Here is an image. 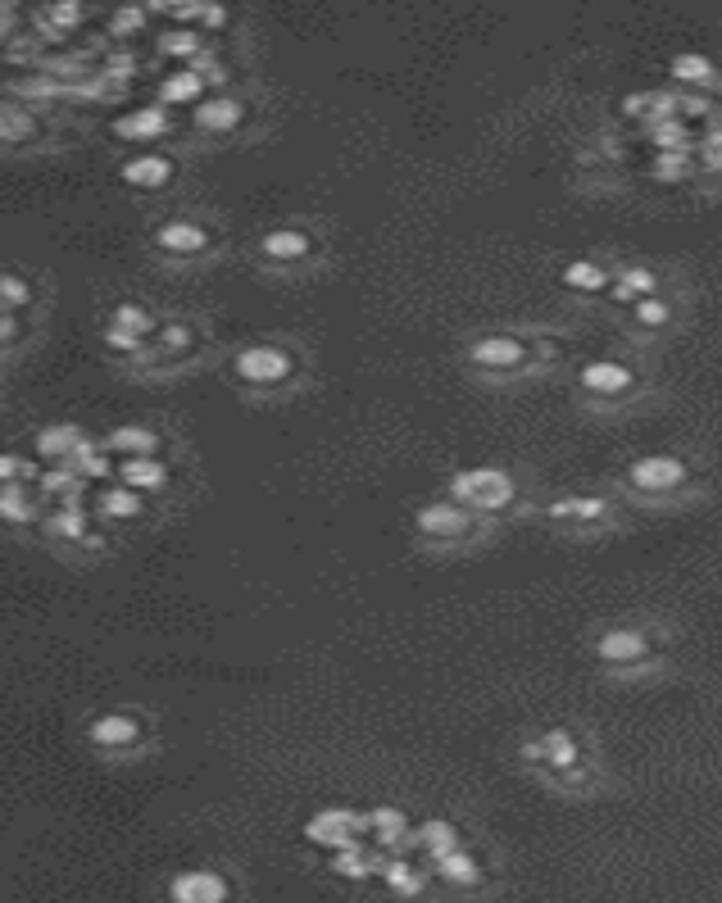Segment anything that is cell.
<instances>
[{
	"instance_id": "1",
	"label": "cell",
	"mask_w": 722,
	"mask_h": 903,
	"mask_svg": "<svg viewBox=\"0 0 722 903\" xmlns=\"http://www.w3.org/2000/svg\"><path fill=\"white\" fill-rule=\"evenodd\" d=\"M450 500L463 508H504L514 500V477L500 468H463L450 477Z\"/></svg>"
},
{
	"instance_id": "2",
	"label": "cell",
	"mask_w": 722,
	"mask_h": 903,
	"mask_svg": "<svg viewBox=\"0 0 722 903\" xmlns=\"http://www.w3.org/2000/svg\"><path fill=\"white\" fill-rule=\"evenodd\" d=\"M368 831H373V822H368V812H359V808H323V812H314L305 822V840L318 844V849H332V853L355 844V840H364Z\"/></svg>"
},
{
	"instance_id": "3",
	"label": "cell",
	"mask_w": 722,
	"mask_h": 903,
	"mask_svg": "<svg viewBox=\"0 0 722 903\" xmlns=\"http://www.w3.org/2000/svg\"><path fill=\"white\" fill-rule=\"evenodd\" d=\"M87 745L96 754H133L142 741H146V722L137 713H123V708H109V713H96L87 722Z\"/></svg>"
},
{
	"instance_id": "4",
	"label": "cell",
	"mask_w": 722,
	"mask_h": 903,
	"mask_svg": "<svg viewBox=\"0 0 722 903\" xmlns=\"http://www.w3.org/2000/svg\"><path fill=\"white\" fill-rule=\"evenodd\" d=\"M232 372L245 386H278V381H286L295 372V359L286 350H278V346H245L232 359Z\"/></svg>"
},
{
	"instance_id": "5",
	"label": "cell",
	"mask_w": 722,
	"mask_h": 903,
	"mask_svg": "<svg viewBox=\"0 0 722 903\" xmlns=\"http://www.w3.org/2000/svg\"><path fill=\"white\" fill-rule=\"evenodd\" d=\"M627 482L641 495H668V491H677L687 482V463L672 459V454H646V459H636L627 468Z\"/></svg>"
},
{
	"instance_id": "6",
	"label": "cell",
	"mask_w": 722,
	"mask_h": 903,
	"mask_svg": "<svg viewBox=\"0 0 722 903\" xmlns=\"http://www.w3.org/2000/svg\"><path fill=\"white\" fill-rule=\"evenodd\" d=\"M414 527L422 536H437V540H459V536L473 532V513L454 500H437V504H422L414 513Z\"/></svg>"
},
{
	"instance_id": "7",
	"label": "cell",
	"mask_w": 722,
	"mask_h": 903,
	"mask_svg": "<svg viewBox=\"0 0 722 903\" xmlns=\"http://www.w3.org/2000/svg\"><path fill=\"white\" fill-rule=\"evenodd\" d=\"M41 491H32V482H6L0 486V523L6 527H36L41 523Z\"/></svg>"
},
{
	"instance_id": "8",
	"label": "cell",
	"mask_w": 722,
	"mask_h": 903,
	"mask_svg": "<svg viewBox=\"0 0 722 903\" xmlns=\"http://www.w3.org/2000/svg\"><path fill=\"white\" fill-rule=\"evenodd\" d=\"M155 245L164 254H174V260H196V254L209 250V232L200 223H191V219H168V223L155 228Z\"/></svg>"
},
{
	"instance_id": "9",
	"label": "cell",
	"mask_w": 722,
	"mask_h": 903,
	"mask_svg": "<svg viewBox=\"0 0 722 903\" xmlns=\"http://www.w3.org/2000/svg\"><path fill=\"white\" fill-rule=\"evenodd\" d=\"M174 159L168 155H155V150H146V155H133L123 168H118V178L133 187V191H164L168 182H174Z\"/></svg>"
},
{
	"instance_id": "10",
	"label": "cell",
	"mask_w": 722,
	"mask_h": 903,
	"mask_svg": "<svg viewBox=\"0 0 722 903\" xmlns=\"http://www.w3.org/2000/svg\"><path fill=\"white\" fill-rule=\"evenodd\" d=\"M646 654H650V640L641 631H631V627H614L596 644V659L609 663V668H636V663H646Z\"/></svg>"
},
{
	"instance_id": "11",
	"label": "cell",
	"mask_w": 722,
	"mask_h": 903,
	"mask_svg": "<svg viewBox=\"0 0 722 903\" xmlns=\"http://www.w3.org/2000/svg\"><path fill=\"white\" fill-rule=\"evenodd\" d=\"M168 899L174 903H223L228 899V881L209 868H196V872H178L168 881Z\"/></svg>"
},
{
	"instance_id": "12",
	"label": "cell",
	"mask_w": 722,
	"mask_h": 903,
	"mask_svg": "<svg viewBox=\"0 0 722 903\" xmlns=\"http://www.w3.org/2000/svg\"><path fill=\"white\" fill-rule=\"evenodd\" d=\"M469 359L478 368H486V372H514V368L527 364V350H523V340H514V336H482V340H473Z\"/></svg>"
},
{
	"instance_id": "13",
	"label": "cell",
	"mask_w": 722,
	"mask_h": 903,
	"mask_svg": "<svg viewBox=\"0 0 722 903\" xmlns=\"http://www.w3.org/2000/svg\"><path fill=\"white\" fill-rule=\"evenodd\" d=\"M82 441H87V432H82L77 422H46V427H36L32 450H36V459H46V463H64Z\"/></svg>"
},
{
	"instance_id": "14",
	"label": "cell",
	"mask_w": 722,
	"mask_h": 903,
	"mask_svg": "<svg viewBox=\"0 0 722 903\" xmlns=\"http://www.w3.org/2000/svg\"><path fill=\"white\" fill-rule=\"evenodd\" d=\"M118 482L123 486H133V491H142V495H150V491H164L168 486V463L159 459V454H133V459H118Z\"/></svg>"
},
{
	"instance_id": "15",
	"label": "cell",
	"mask_w": 722,
	"mask_h": 903,
	"mask_svg": "<svg viewBox=\"0 0 722 903\" xmlns=\"http://www.w3.org/2000/svg\"><path fill=\"white\" fill-rule=\"evenodd\" d=\"M168 133V114L159 105H146V109H127L114 118V137L118 141H155Z\"/></svg>"
},
{
	"instance_id": "16",
	"label": "cell",
	"mask_w": 722,
	"mask_h": 903,
	"mask_svg": "<svg viewBox=\"0 0 722 903\" xmlns=\"http://www.w3.org/2000/svg\"><path fill=\"white\" fill-rule=\"evenodd\" d=\"M114 459H133V454H159V432L142 422H118L114 432L101 441Z\"/></svg>"
},
{
	"instance_id": "17",
	"label": "cell",
	"mask_w": 722,
	"mask_h": 903,
	"mask_svg": "<svg viewBox=\"0 0 722 903\" xmlns=\"http://www.w3.org/2000/svg\"><path fill=\"white\" fill-rule=\"evenodd\" d=\"M245 118V105L232 101V96H214V101H200L191 109V123L200 127V133H232V127Z\"/></svg>"
},
{
	"instance_id": "18",
	"label": "cell",
	"mask_w": 722,
	"mask_h": 903,
	"mask_svg": "<svg viewBox=\"0 0 722 903\" xmlns=\"http://www.w3.org/2000/svg\"><path fill=\"white\" fill-rule=\"evenodd\" d=\"M41 523H46L51 536L73 540V545H82V540L92 536V513L82 508V504H55L51 513H41Z\"/></svg>"
},
{
	"instance_id": "19",
	"label": "cell",
	"mask_w": 722,
	"mask_h": 903,
	"mask_svg": "<svg viewBox=\"0 0 722 903\" xmlns=\"http://www.w3.org/2000/svg\"><path fill=\"white\" fill-rule=\"evenodd\" d=\"M96 508H101V518H109V523H133V518H142L146 500H142V491L114 482V486H101Z\"/></svg>"
},
{
	"instance_id": "20",
	"label": "cell",
	"mask_w": 722,
	"mask_h": 903,
	"mask_svg": "<svg viewBox=\"0 0 722 903\" xmlns=\"http://www.w3.org/2000/svg\"><path fill=\"white\" fill-rule=\"evenodd\" d=\"M536 745H541V763H545V767H555V771H573V767L582 763V754H577V741H573V731H564V726L545 731V736H541Z\"/></svg>"
},
{
	"instance_id": "21",
	"label": "cell",
	"mask_w": 722,
	"mask_h": 903,
	"mask_svg": "<svg viewBox=\"0 0 722 903\" xmlns=\"http://www.w3.org/2000/svg\"><path fill=\"white\" fill-rule=\"evenodd\" d=\"M77 23H82V0H51V6L36 14L41 41H60V36L73 32Z\"/></svg>"
},
{
	"instance_id": "22",
	"label": "cell",
	"mask_w": 722,
	"mask_h": 903,
	"mask_svg": "<svg viewBox=\"0 0 722 903\" xmlns=\"http://www.w3.org/2000/svg\"><path fill=\"white\" fill-rule=\"evenodd\" d=\"M260 250H264V260H273V264H295V260H305V254H310V237L295 232V228H278V232H269L260 241Z\"/></svg>"
},
{
	"instance_id": "23",
	"label": "cell",
	"mask_w": 722,
	"mask_h": 903,
	"mask_svg": "<svg viewBox=\"0 0 722 903\" xmlns=\"http://www.w3.org/2000/svg\"><path fill=\"white\" fill-rule=\"evenodd\" d=\"M582 386H586V391H596V396H618V391H627V386H631V372L622 364L600 359V364L582 368Z\"/></svg>"
},
{
	"instance_id": "24",
	"label": "cell",
	"mask_w": 722,
	"mask_h": 903,
	"mask_svg": "<svg viewBox=\"0 0 722 903\" xmlns=\"http://www.w3.org/2000/svg\"><path fill=\"white\" fill-rule=\"evenodd\" d=\"M332 863H336V872H342V876L359 881V876H373V872L381 868V853H373L368 840H355V844H346V849H336Z\"/></svg>"
},
{
	"instance_id": "25",
	"label": "cell",
	"mask_w": 722,
	"mask_h": 903,
	"mask_svg": "<svg viewBox=\"0 0 722 903\" xmlns=\"http://www.w3.org/2000/svg\"><path fill=\"white\" fill-rule=\"evenodd\" d=\"M605 508H609V504L596 500V495H573V500H555L545 513H550L555 523H600Z\"/></svg>"
},
{
	"instance_id": "26",
	"label": "cell",
	"mask_w": 722,
	"mask_h": 903,
	"mask_svg": "<svg viewBox=\"0 0 722 903\" xmlns=\"http://www.w3.org/2000/svg\"><path fill=\"white\" fill-rule=\"evenodd\" d=\"M432 863H437V876L450 881V885H478V881H482L478 858H473V853H463V849H450V853L432 858Z\"/></svg>"
},
{
	"instance_id": "27",
	"label": "cell",
	"mask_w": 722,
	"mask_h": 903,
	"mask_svg": "<svg viewBox=\"0 0 722 903\" xmlns=\"http://www.w3.org/2000/svg\"><path fill=\"white\" fill-rule=\"evenodd\" d=\"M109 327H118V332H133V336H142V340H150L155 336V314L146 309V305H133V300H123V305H114L109 309V318H105Z\"/></svg>"
},
{
	"instance_id": "28",
	"label": "cell",
	"mask_w": 722,
	"mask_h": 903,
	"mask_svg": "<svg viewBox=\"0 0 722 903\" xmlns=\"http://www.w3.org/2000/svg\"><path fill=\"white\" fill-rule=\"evenodd\" d=\"M205 92V77L196 69H182V73H168L164 87H159V101L164 105H196Z\"/></svg>"
},
{
	"instance_id": "29",
	"label": "cell",
	"mask_w": 722,
	"mask_h": 903,
	"mask_svg": "<svg viewBox=\"0 0 722 903\" xmlns=\"http://www.w3.org/2000/svg\"><path fill=\"white\" fill-rule=\"evenodd\" d=\"M36 137V114L23 105H0V141L6 146H23Z\"/></svg>"
},
{
	"instance_id": "30",
	"label": "cell",
	"mask_w": 722,
	"mask_h": 903,
	"mask_svg": "<svg viewBox=\"0 0 722 903\" xmlns=\"http://www.w3.org/2000/svg\"><path fill=\"white\" fill-rule=\"evenodd\" d=\"M377 876L387 881V890H396V894H418V890H422V872H418V868L409 863V858H400V853L381 858Z\"/></svg>"
},
{
	"instance_id": "31",
	"label": "cell",
	"mask_w": 722,
	"mask_h": 903,
	"mask_svg": "<svg viewBox=\"0 0 722 903\" xmlns=\"http://www.w3.org/2000/svg\"><path fill=\"white\" fill-rule=\"evenodd\" d=\"M672 77L682 82V87H713V60H704V55H677L672 60Z\"/></svg>"
},
{
	"instance_id": "32",
	"label": "cell",
	"mask_w": 722,
	"mask_h": 903,
	"mask_svg": "<svg viewBox=\"0 0 722 903\" xmlns=\"http://www.w3.org/2000/svg\"><path fill=\"white\" fill-rule=\"evenodd\" d=\"M36 300L32 282L19 277V273H0V309H10V314H23L28 305Z\"/></svg>"
},
{
	"instance_id": "33",
	"label": "cell",
	"mask_w": 722,
	"mask_h": 903,
	"mask_svg": "<svg viewBox=\"0 0 722 903\" xmlns=\"http://www.w3.org/2000/svg\"><path fill=\"white\" fill-rule=\"evenodd\" d=\"M191 340H196V332H191L187 323H159V327H155V350L168 355V359H174V355H187V350H191Z\"/></svg>"
},
{
	"instance_id": "34",
	"label": "cell",
	"mask_w": 722,
	"mask_h": 903,
	"mask_svg": "<svg viewBox=\"0 0 722 903\" xmlns=\"http://www.w3.org/2000/svg\"><path fill=\"white\" fill-rule=\"evenodd\" d=\"M650 141H655L659 150H691V133H687V123L677 118V114L650 123Z\"/></svg>"
},
{
	"instance_id": "35",
	"label": "cell",
	"mask_w": 722,
	"mask_h": 903,
	"mask_svg": "<svg viewBox=\"0 0 722 903\" xmlns=\"http://www.w3.org/2000/svg\"><path fill=\"white\" fill-rule=\"evenodd\" d=\"M414 836H418V844H422V849H428L432 858H441V853L459 849V831H454L450 822H422V827H418Z\"/></svg>"
},
{
	"instance_id": "36",
	"label": "cell",
	"mask_w": 722,
	"mask_h": 903,
	"mask_svg": "<svg viewBox=\"0 0 722 903\" xmlns=\"http://www.w3.org/2000/svg\"><path fill=\"white\" fill-rule=\"evenodd\" d=\"M159 51H164V55H174V60H187V64H191V60L200 55V36H196V32H187V28H174V32H164V36H159Z\"/></svg>"
},
{
	"instance_id": "37",
	"label": "cell",
	"mask_w": 722,
	"mask_h": 903,
	"mask_svg": "<svg viewBox=\"0 0 722 903\" xmlns=\"http://www.w3.org/2000/svg\"><path fill=\"white\" fill-rule=\"evenodd\" d=\"M564 282H568L573 291H605V286H609L605 269H600V264H586V260L568 264V269H564Z\"/></svg>"
},
{
	"instance_id": "38",
	"label": "cell",
	"mask_w": 722,
	"mask_h": 903,
	"mask_svg": "<svg viewBox=\"0 0 722 903\" xmlns=\"http://www.w3.org/2000/svg\"><path fill=\"white\" fill-rule=\"evenodd\" d=\"M641 295H655V273L650 269H627L614 286V300H641Z\"/></svg>"
},
{
	"instance_id": "39",
	"label": "cell",
	"mask_w": 722,
	"mask_h": 903,
	"mask_svg": "<svg viewBox=\"0 0 722 903\" xmlns=\"http://www.w3.org/2000/svg\"><path fill=\"white\" fill-rule=\"evenodd\" d=\"M36 477H41V468L32 459L0 450V486H6V482H36Z\"/></svg>"
},
{
	"instance_id": "40",
	"label": "cell",
	"mask_w": 722,
	"mask_h": 903,
	"mask_svg": "<svg viewBox=\"0 0 722 903\" xmlns=\"http://www.w3.org/2000/svg\"><path fill=\"white\" fill-rule=\"evenodd\" d=\"M687 174H691V150H663L655 159V178H663V182H677Z\"/></svg>"
},
{
	"instance_id": "41",
	"label": "cell",
	"mask_w": 722,
	"mask_h": 903,
	"mask_svg": "<svg viewBox=\"0 0 722 903\" xmlns=\"http://www.w3.org/2000/svg\"><path fill=\"white\" fill-rule=\"evenodd\" d=\"M146 28V10L142 6H118L114 19H109V32L114 36H137Z\"/></svg>"
},
{
	"instance_id": "42",
	"label": "cell",
	"mask_w": 722,
	"mask_h": 903,
	"mask_svg": "<svg viewBox=\"0 0 722 903\" xmlns=\"http://www.w3.org/2000/svg\"><path fill=\"white\" fill-rule=\"evenodd\" d=\"M668 314H672V309L663 305L659 295H641V305H636V323H641V327H663Z\"/></svg>"
},
{
	"instance_id": "43",
	"label": "cell",
	"mask_w": 722,
	"mask_h": 903,
	"mask_svg": "<svg viewBox=\"0 0 722 903\" xmlns=\"http://www.w3.org/2000/svg\"><path fill=\"white\" fill-rule=\"evenodd\" d=\"M101 340H105L109 350H118V355H142V346H146L142 336H133V332H118V327H109V323H105Z\"/></svg>"
},
{
	"instance_id": "44",
	"label": "cell",
	"mask_w": 722,
	"mask_h": 903,
	"mask_svg": "<svg viewBox=\"0 0 722 903\" xmlns=\"http://www.w3.org/2000/svg\"><path fill=\"white\" fill-rule=\"evenodd\" d=\"M150 10H159V14H168V19H187V23H196L200 0H150Z\"/></svg>"
},
{
	"instance_id": "45",
	"label": "cell",
	"mask_w": 722,
	"mask_h": 903,
	"mask_svg": "<svg viewBox=\"0 0 722 903\" xmlns=\"http://www.w3.org/2000/svg\"><path fill=\"white\" fill-rule=\"evenodd\" d=\"M19 336H23V323H19V314L0 309V346H14Z\"/></svg>"
},
{
	"instance_id": "46",
	"label": "cell",
	"mask_w": 722,
	"mask_h": 903,
	"mask_svg": "<svg viewBox=\"0 0 722 903\" xmlns=\"http://www.w3.org/2000/svg\"><path fill=\"white\" fill-rule=\"evenodd\" d=\"M228 14H223V6H214V0H200V14H196V23L200 28H219Z\"/></svg>"
},
{
	"instance_id": "47",
	"label": "cell",
	"mask_w": 722,
	"mask_h": 903,
	"mask_svg": "<svg viewBox=\"0 0 722 903\" xmlns=\"http://www.w3.org/2000/svg\"><path fill=\"white\" fill-rule=\"evenodd\" d=\"M14 23H19V14H6V10H0V41H14Z\"/></svg>"
},
{
	"instance_id": "48",
	"label": "cell",
	"mask_w": 722,
	"mask_h": 903,
	"mask_svg": "<svg viewBox=\"0 0 722 903\" xmlns=\"http://www.w3.org/2000/svg\"><path fill=\"white\" fill-rule=\"evenodd\" d=\"M19 6H23V0H0V10H6V14H19Z\"/></svg>"
}]
</instances>
